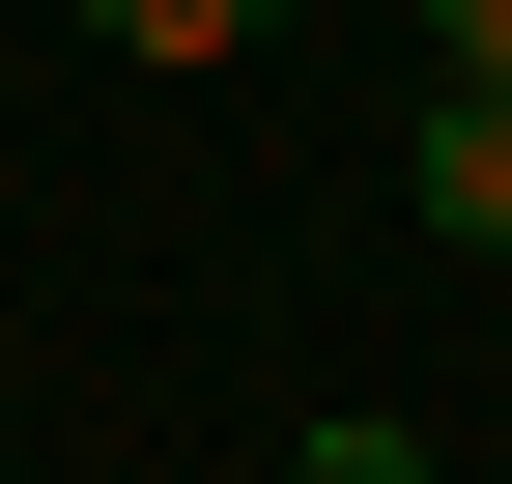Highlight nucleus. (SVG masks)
Returning <instances> with one entry per match:
<instances>
[{"mask_svg":"<svg viewBox=\"0 0 512 484\" xmlns=\"http://www.w3.org/2000/svg\"><path fill=\"white\" fill-rule=\"evenodd\" d=\"M427 228H512V86H427Z\"/></svg>","mask_w":512,"mask_h":484,"instance_id":"nucleus-1","label":"nucleus"},{"mask_svg":"<svg viewBox=\"0 0 512 484\" xmlns=\"http://www.w3.org/2000/svg\"><path fill=\"white\" fill-rule=\"evenodd\" d=\"M427 29V86H512V0H399Z\"/></svg>","mask_w":512,"mask_h":484,"instance_id":"nucleus-3","label":"nucleus"},{"mask_svg":"<svg viewBox=\"0 0 512 484\" xmlns=\"http://www.w3.org/2000/svg\"><path fill=\"white\" fill-rule=\"evenodd\" d=\"M86 29H114V57H171V86H200V57L256 29V0H86Z\"/></svg>","mask_w":512,"mask_h":484,"instance_id":"nucleus-2","label":"nucleus"}]
</instances>
